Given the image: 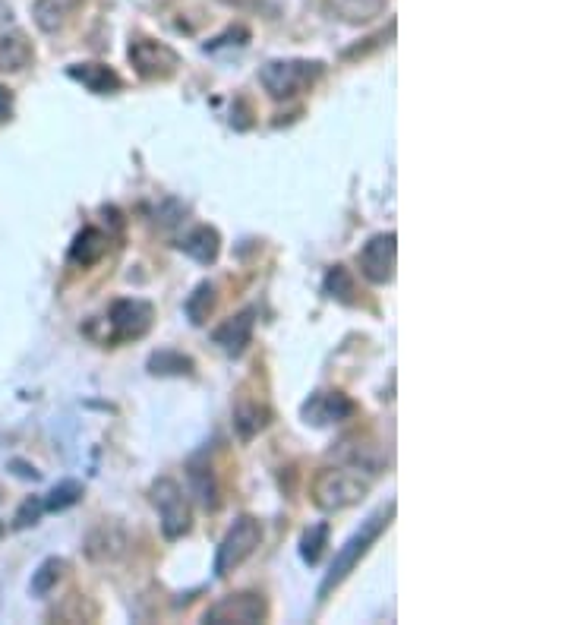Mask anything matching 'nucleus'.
<instances>
[{"instance_id":"f257e3e1","label":"nucleus","mask_w":568,"mask_h":625,"mask_svg":"<svg viewBox=\"0 0 568 625\" xmlns=\"http://www.w3.org/2000/svg\"><path fill=\"white\" fill-rule=\"evenodd\" d=\"M373 487V477H367L360 468H322L316 477H313V487H310V496H313V506L322 509V512H344L357 506V502L370 493Z\"/></svg>"},{"instance_id":"f03ea898","label":"nucleus","mask_w":568,"mask_h":625,"mask_svg":"<svg viewBox=\"0 0 568 625\" xmlns=\"http://www.w3.org/2000/svg\"><path fill=\"white\" fill-rule=\"evenodd\" d=\"M392 515H395V506L379 509V512H373L367 521L360 524V531H354V534L348 537V543H344V547L335 553L332 569L326 572V578H322V584H319V597H329V594L338 588V584L360 566V559L370 553V547L382 537V531L389 528Z\"/></svg>"},{"instance_id":"7ed1b4c3","label":"nucleus","mask_w":568,"mask_h":625,"mask_svg":"<svg viewBox=\"0 0 568 625\" xmlns=\"http://www.w3.org/2000/svg\"><path fill=\"white\" fill-rule=\"evenodd\" d=\"M322 73H326V67L319 60H269L259 70V83L275 102H291V98L310 92L322 79Z\"/></svg>"},{"instance_id":"20e7f679","label":"nucleus","mask_w":568,"mask_h":625,"mask_svg":"<svg viewBox=\"0 0 568 625\" xmlns=\"http://www.w3.org/2000/svg\"><path fill=\"white\" fill-rule=\"evenodd\" d=\"M259 543H262V524H259V518H253V515H240V518L231 524V528H228V534L221 537V543H218L215 562H212V572H215L218 578L231 575L234 569H240L243 562H247V559L256 553Z\"/></svg>"},{"instance_id":"39448f33","label":"nucleus","mask_w":568,"mask_h":625,"mask_svg":"<svg viewBox=\"0 0 568 625\" xmlns=\"http://www.w3.org/2000/svg\"><path fill=\"white\" fill-rule=\"evenodd\" d=\"M149 496H152V506L158 509V521H161V534H165V540H180L184 534H190L193 512H190V502L177 480L158 477L152 483Z\"/></svg>"},{"instance_id":"423d86ee","label":"nucleus","mask_w":568,"mask_h":625,"mask_svg":"<svg viewBox=\"0 0 568 625\" xmlns=\"http://www.w3.org/2000/svg\"><path fill=\"white\" fill-rule=\"evenodd\" d=\"M127 57H130L133 70L142 79H152V83H165V79H171L180 67V54L171 45L155 42V38H149V35H136L130 42Z\"/></svg>"},{"instance_id":"0eeeda50","label":"nucleus","mask_w":568,"mask_h":625,"mask_svg":"<svg viewBox=\"0 0 568 625\" xmlns=\"http://www.w3.org/2000/svg\"><path fill=\"white\" fill-rule=\"evenodd\" d=\"M202 619L209 625H259L269 619V603L256 591H237L212 603Z\"/></svg>"},{"instance_id":"6e6552de","label":"nucleus","mask_w":568,"mask_h":625,"mask_svg":"<svg viewBox=\"0 0 568 625\" xmlns=\"http://www.w3.org/2000/svg\"><path fill=\"white\" fill-rule=\"evenodd\" d=\"M360 275L370 281V285H392L395 281V266H398V237L395 231H382L373 234L367 244H363L357 256Z\"/></svg>"},{"instance_id":"1a4fd4ad","label":"nucleus","mask_w":568,"mask_h":625,"mask_svg":"<svg viewBox=\"0 0 568 625\" xmlns=\"http://www.w3.org/2000/svg\"><path fill=\"white\" fill-rule=\"evenodd\" d=\"M155 322V310L149 300H139V297H120L108 307V341H136L142 338Z\"/></svg>"},{"instance_id":"9d476101","label":"nucleus","mask_w":568,"mask_h":625,"mask_svg":"<svg viewBox=\"0 0 568 625\" xmlns=\"http://www.w3.org/2000/svg\"><path fill=\"white\" fill-rule=\"evenodd\" d=\"M300 414L313 427H329V423L351 420L357 414V405L344 392H316Z\"/></svg>"},{"instance_id":"9b49d317","label":"nucleus","mask_w":568,"mask_h":625,"mask_svg":"<svg viewBox=\"0 0 568 625\" xmlns=\"http://www.w3.org/2000/svg\"><path fill=\"white\" fill-rule=\"evenodd\" d=\"M253 329H256V310H240L237 316L225 319L221 326L212 332V341L215 345L225 351L228 357H240L243 351L250 348V341H253Z\"/></svg>"},{"instance_id":"f8f14e48","label":"nucleus","mask_w":568,"mask_h":625,"mask_svg":"<svg viewBox=\"0 0 568 625\" xmlns=\"http://www.w3.org/2000/svg\"><path fill=\"white\" fill-rule=\"evenodd\" d=\"M83 4L86 0H35V10H32L35 26L48 35L64 32L76 19V13L83 10Z\"/></svg>"},{"instance_id":"ddd939ff","label":"nucleus","mask_w":568,"mask_h":625,"mask_svg":"<svg viewBox=\"0 0 568 625\" xmlns=\"http://www.w3.org/2000/svg\"><path fill=\"white\" fill-rule=\"evenodd\" d=\"M70 76L95 95H114L124 89V79H120L108 64H76V67H70Z\"/></svg>"},{"instance_id":"4468645a","label":"nucleus","mask_w":568,"mask_h":625,"mask_svg":"<svg viewBox=\"0 0 568 625\" xmlns=\"http://www.w3.org/2000/svg\"><path fill=\"white\" fill-rule=\"evenodd\" d=\"M180 250H184L190 259H196L199 266H212L221 253V234L209 225L193 228L184 240H180Z\"/></svg>"},{"instance_id":"2eb2a0df","label":"nucleus","mask_w":568,"mask_h":625,"mask_svg":"<svg viewBox=\"0 0 568 625\" xmlns=\"http://www.w3.org/2000/svg\"><path fill=\"white\" fill-rule=\"evenodd\" d=\"M32 60H35V48H32L26 32H10L0 38V70L4 73L26 70Z\"/></svg>"},{"instance_id":"dca6fc26","label":"nucleus","mask_w":568,"mask_h":625,"mask_svg":"<svg viewBox=\"0 0 568 625\" xmlns=\"http://www.w3.org/2000/svg\"><path fill=\"white\" fill-rule=\"evenodd\" d=\"M108 253V234L98 231V228H83L76 234L73 247H70V259L76 262V266H95V262H101V256Z\"/></svg>"},{"instance_id":"f3484780","label":"nucleus","mask_w":568,"mask_h":625,"mask_svg":"<svg viewBox=\"0 0 568 625\" xmlns=\"http://www.w3.org/2000/svg\"><path fill=\"white\" fill-rule=\"evenodd\" d=\"M269 420H272V411L266 405H259V401H240L234 411V430L240 442H250L253 436H259L269 427Z\"/></svg>"},{"instance_id":"a211bd4d","label":"nucleus","mask_w":568,"mask_h":625,"mask_svg":"<svg viewBox=\"0 0 568 625\" xmlns=\"http://www.w3.org/2000/svg\"><path fill=\"white\" fill-rule=\"evenodd\" d=\"M385 7H389V0H329V10L351 26L370 23L385 13Z\"/></svg>"},{"instance_id":"6ab92c4d","label":"nucleus","mask_w":568,"mask_h":625,"mask_svg":"<svg viewBox=\"0 0 568 625\" xmlns=\"http://www.w3.org/2000/svg\"><path fill=\"white\" fill-rule=\"evenodd\" d=\"M215 304H218V288L212 281H199V285L190 291L187 304H184V313L193 326H206L209 316L215 313Z\"/></svg>"},{"instance_id":"aec40b11","label":"nucleus","mask_w":568,"mask_h":625,"mask_svg":"<svg viewBox=\"0 0 568 625\" xmlns=\"http://www.w3.org/2000/svg\"><path fill=\"white\" fill-rule=\"evenodd\" d=\"M196 364L190 357L177 354V351H158L149 357V373L152 376H193Z\"/></svg>"},{"instance_id":"412c9836","label":"nucleus","mask_w":568,"mask_h":625,"mask_svg":"<svg viewBox=\"0 0 568 625\" xmlns=\"http://www.w3.org/2000/svg\"><path fill=\"white\" fill-rule=\"evenodd\" d=\"M64 572H67V562H64V559H57V556L45 559L42 566H38V569L32 572V584H29V591H32L35 597H45V594H51V591L57 588V581L64 578Z\"/></svg>"},{"instance_id":"4be33fe9","label":"nucleus","mask_w":568,"mask_h":625,"mask_svg":"<svg viewBox=\"0 0 568 625\" xmlns=\"http://www.w3.org/2000/svg\"><path fill=\"white\" fill-rule=\"evenodd\" d=\"M329 521H319V524H313V528L300 537V556H303V562H307V566H316V562L322 559V553H326V547H329Z\"/></svg>"},{"instance_id":"5701e85b","label":"nucleus","mask_w":568,"mask_h":625,"mask_svg":"<svg viewBox=\"0 0 568 625\" xmlns=\"http://www.w3.org/2000/svg\"><path fill=\"white\" fill-rule=\"evenodd\" d=\"M326 294L335 297L338 304H357V285H354V275L344 269V266H332L329 275H326Z\"/></svg>"},{"instance_id":"b1692460","label":"nucleus","mask_w":568,"mask_h":625,"mask_svg":"<svg viewBox=\"0 0 568 625\" xmlns=\"http://www.w3.org/2000/svg\"><path fill=\"white\" fill-rule=\"evenodd\" d=\"M83 483L79 480H60L57 487L48 493V499H45V509L48 512H64V509H70V506H76L79 499H83Z\"/></svg>"},{"instance_id":"393cba45","label":"nucleus","mask_w":568,"mask_h":625,"mask_svg":"<svg viewBox=\"0 0 568 625\" xmlns=\"http://www.w3.org/2000/svg\"><path fill=\"white\" fill-rule=\"evenodd\" d=\"M45 512V502L42 499H26L23 506H19L16 512V528L23 531V528H32V524L38 521V515Z\"/></svg>"},{"instance_id":"a878e982","label":"nucleus","mask_w":568,"mask_h":625,"mask_svg":"<svg viewBox=\"0 0 568 625\" xmlns=\"http://www.w3.org/2000/svg\"><path fill=\"white\" fill-rule=\"evenodd\" d=\"M10 111H13V92L7 86H0V124L10 117Z\"/></svg>"},{"instance_id":"bb28decb","label":"nucleus","mask_w":568,"mask_h":625,"mask_svg":"<svg viewBox=\"0 0 568 625\" xmlns=\"http://www.w3.org/2000/svg\"><path fill=\"white\" fill-rule=\"evenodd\" d=\"M7 534V528H4V524H0V537H4Z\"/></svg>"}]
</instances>
